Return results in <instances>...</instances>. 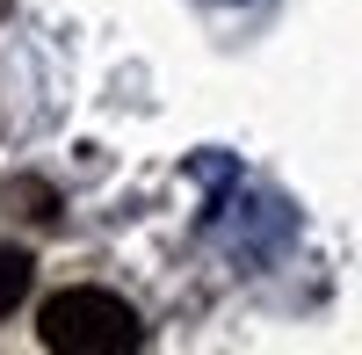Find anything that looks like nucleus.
Returning <instances> with one entry per match:
<instances>
[{
  "label": "nucleus",
  "mask_w": 362,
  "mask_h": 355,
  "mask_svg": "<svg viewBox=\"0 0 362 355\" xmlns=\"http://www.w3.org/2000/svg\"><path fill=\"white\" fill-rule=\"evenodd\" d=\"M29 283H37V261H29L22 247H0V319L29 298Z\"/></svg>",
  "instance_id": "nucleus-2"
},
{
  "label": "nucleus",
  "mask_w": 362,
  "mask_h": 355,
  "mask_svg": "<svg viewBox=\"0 0 362 355\" xmlns=\"http://www.w3.org/2000/svg\"><path fill=\"white\" fill-rule=\"evenodd\" d=\"M37 341L58 355H131L145 348V319L116 290H58L37 312Z\"/></svg>",
  "instance_id": "nucleus-1"
}]
</instances>
